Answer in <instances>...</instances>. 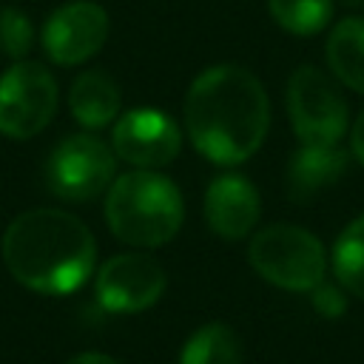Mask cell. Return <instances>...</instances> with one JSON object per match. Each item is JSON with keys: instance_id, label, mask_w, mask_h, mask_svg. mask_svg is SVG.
Returning <instances> with one entry per match:
<instances>
[{"instance_id": "cell-8", "label": "cell", "mask_w": 364, "mask_h": 364, "mask_svg": "<svg viewBox=\"0 0 364 364\" xmlns=\"http://www.w3.org/2000/svg\"><path fill=\"white\" fill-rule=\"evenodd\" d=\"M168 276L165 270L145 253H119L111 256L94 282L97 304L108 313L131 316L154 307L165 293Z\"/></svg>"}, {"instance_id": "cell-1", "label": "cell", "mask_w": 364, "mask_h": 364, "mask_svg": "<svg viewBox=\"0 0 364 364\" xmlns=\"http://www.w3.org/2000/svg\"><path fill=\"white\" fill-rule=\"evenodd\" d=\"M270 125L267 91L242 65H210L196 74L185 94V131L191 145L216 165L250 159Z\"/></svg>"}, {"instance_id": "cell-2", "label": "cell", "mask_w": 364, "mask_h": 364, "mask_svg": "<svg viewBox=\"0 0 364 364\" xmlns=\"http://www.w3.org/2000/svg\"><path fill=\"white\" fill-rule=\"evenodd\" d=\"M9 273L43 296L80 290L97 262L88 225L60 208H31L11 219L0 242Z\"/></svg>"}, {"instance_id": "cell-14", "label": "cell", "mask_w": 364, "mask_h": 364, "mask_svg": "<svg viewBox=\"0 0 364 364\" xmlns=\"http://www.w3.org/2000/svg\"><path fill=\"white\" fill-rule=\"evenodd\" d=\"M324 54L333 77L341 85L364 94V17H344L336 23L327 34Z\"/></svg>"}, {"instance_id": "cell-7", "label": "cell", "mask_w": 364, "mask_h": 364, "mask_svg": "<svg viewBox=\"0 0 364 364\" xmlns=\"http://www.w3.org/2000/svg\"><path fill=\"white\" fill-rule=\"evenodd\" d=\"M57 111V82L37 60H14L0 77V134L37 136Z\"/></svg>"}, {"instance_id": "cell-13", "label": "cell", "mask_w": 364, "mask_h": 364, "mask_svg": "<svg viewBox=\"0 0 364 364\" xmlns=\"http://www.w3.org/2000/svg\"><path fill=\"white\" fill-rule=\"evenodd\" d=\"M68 108L82 128L100 131L111 125L119 111V85L100 68L82 71L68 88Z\"/></svg>"}, {"instance_id": "cell-9", "label": "cell", "mask_w": 364, "mask_h": 364, "mask_svg": "<svg viewBox=\"0 0 364 364\" xmlns=\"http://www.w3.org/2000/svg\"><path fill=\"white\" fill-rule=\"evenodd\" d=\"M108 37V14L100 3L74 0L57 6L43 26V48L57 65H80L91 60Z\"/></svg>"}, {"instance_id": "cell-10", "label": "cell", "mask_w": 364, "mask_h": 364, "mask_svg": "<svg viewBox=\"0 0 364 364\" xmlns=\"http://www.w3.org/2000/svg\"><path fill=\"white\" fill-rule=\"evenodd\" d=\"M111 148L119 159L134 168H165L179 156L182 134L179 125L156 108H134L125 111L114 122Z\"/></svg>"}, {"instance_id": "cell-3", "label": "cell", "mask_w": 364, "mask_h": 364, "mask_svg": "<svg viewBox=\"0 0 364 364\" xmlns=\"http://www.w3.org/2000/svg\"><path fill=\"white\" fill-rule=\"evenodd\" d=\"M185 205L179 188L156 171H128L108 185L105 225L125 245L159 247L179 233Z\"/></svg>"}, {"instance_id": "cell-11", "label": "cell", "mask_w": 364, "mask_h": 364, "mask_svg": "<svg viewBox=\"0 0 364 364\" xmlns=\"http://www.w3.org/2000/svg\"><path fill=\"white\" fill-rule=\"evenodd\" d=\"M262 213L256 185L242 173H219L205 191V222L228 242L245 239Z\"/></svg>"}, {"instance_id": "cell-12", "label": "cell", "mask_w": 364, "mask_h": 364, "mask_svg": "<svg viewBox=\"0 0 364 364\" xmlns=\"http://www.w3.org/2000/svg\"><path fill=\"white\" fill-rule=\"evenodd\" d=\"M347 168V151L338 145H301L284 173L287 196L299 205L318 196L324 188L336 185Z\"/></svg>"}, {"instance_id": "cell-21", "label": "cell", "mask_w": 364, "mask_h": 364, "mask_svg": "<svg viewBox=\"0 0 364 364\" xmlns=\"http://www.w3.org/2000/svg\"><path fill=\"white\" fill-rule=\"evenodd\" d=\"M65 364H119V361H114L111 355H105V353H77L74 358H68Z\"/></svg>"}, {"instance_id": "cell-19", "label": "cell", "mask_w": 364, "mask_h": 364, "mask_svg": "<svg viewBox=\"0 0 364 364\" xmlns=\"http://www.w3.org/2000/svg\"><path fill=\"white\" fill-rule=\"evenodd\" d=\"M310 301H313V310L318 316H324V318H338V316L347 313V290L338 282L321 279L310 290Z\"/></svg>"}, {"instance_id": "cell-22", "label": "cell", "mask_w": 364, "mask_h": 364, "mask_svg": "<svg viewBox=\"0 0 364 364\" xmlns=\"http://www.w3.org/2000/svg\"><path fill=\"white\" fill-rule=\"evenodd\" d=\"M338 3L347 9H364V0H338Z\"/></svg>"}, {"instance_id": "cell-20", "label": "cell", "mask_w": 364, "mask_h": 364, "mask_svg": "<svg viewBox=\"0 0 364 364\" xmlns=\"http://www.w3.org/2000/svg\"><path fill=\"white\" fill-rule=\"evenodd\" d=\"M350 151H353V156L364 165V111L355 117V122H353V131H350Z\"/></svg>"}, {"instance_id": "cell-4", "label": "cell", "mask_w": 364, "mask_h": 364, "mask_svg": "<svg viewBox=\"0 0 364 364\" xmlns=\"http://www.w3.org/2000/svg\"><path fill=\"white\" fill-rule=\"evenodd\" d=\"M250 267L273 287L310 293L327 276V250L316 233L299 225H267L247 247Z\"/></svg>"}, {"instance_id": "cell-17", "label": "cell", "mask_w": 364, "mask_h": 364, "mask_svg": "<svg viewBox=\"0 0 364 364\" xmlns=\"http://www.w3.org/2000/svg\"><path fill=\"white\" fill-rule=\"evenodd\" d=\"M270 17L296 37L318 34L333 17V0H267Z\"/></svg>"}, {"instance_id": "cell-18", "label": "cell", "mask_w": 364, "mask_h": 364, "mask_svg": "<svg viewBox=\"0 0 364 364\" xmlns=\"http://www.w3.org/2000/svg\"><path fill=\"white\" fill-rule=\"evenodd\" d=\"M31 46H34L31 20L14 6L0 9V51L11 60H26Z\"/></svg>"}, {"instance_id": "cell-5", "label": "cell", "mask_w": 364, "mask_h": 364, "mask_svg": "<svg viewBox=\"0 0 364 364\" xmlns=\"http://www.w3.org/2000/svg\"><path fill=\"white\" fill-rule=\"evenodd\" d=\"M287 117L301 145H338L350 111L338 85L316 65H299L287 80Z\"/></svg>"}, {"instance_id": "cell-16", "label": "cell", "mask_w": 364, "mask_h": 364, "mask_svg": "<svg viewBox=\"0 0 364 364\" xmlns=\"http://www.w3.org/2000/svg\"><path fill=\"white\" fill-rule=\"evenodd\" d=\"M330 267H333L336 282L347 293L364 299V213L355 216L338 233L333 253H330Z\"/></svg>"}, {"instance_id": "cell-15", "label": "cell", "mask_w": 364, "mask_h": 364, "mask_svg": "<svg viewBox=\"0 0 364 364\" xmlns=\"http://www.w3.org/2000/svg\"><path fill=\"white\" fill-rule=\"evenodd\" d=\"M179 364H242V341L222 321L202 324L182 344Z\"/></svg>"}, {"instance_id": "cell-6", "label": "cell", "mask_w": 364, "mask_h": 364, "mask_svg": "<svg viewBox=\"0 0 364 364\" xmlns=\"http://www.w3.org/2000/svg\"><path fill=\"white\" fill-rule=\"evenodd\" d=\"M117 154L94 134H71L46 159V185L68 202H88L114 182Z\"/></svg>"}]
</instances>
